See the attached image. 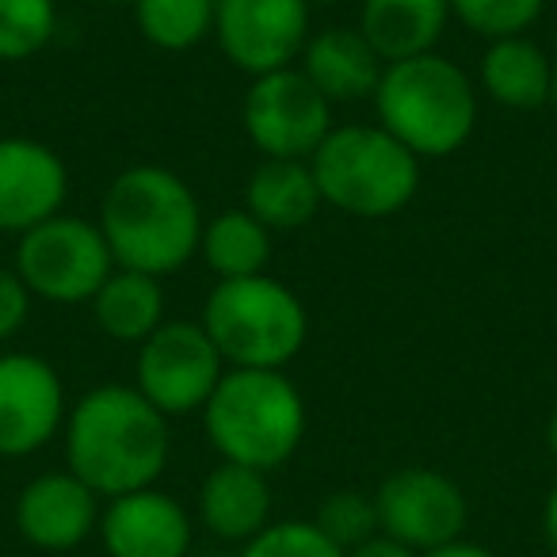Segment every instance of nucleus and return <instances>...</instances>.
<instances>
[{"label":"nucleus","mask_w":557,"mask_h":557,"mask_svg":"<svg viewBox=\"0 0 557 557\" xmlns=\"http://www.w3.org/2000/svg\"><path fill=\"white\" fill-rule=\"evenodd\" d=\"M202 329L218 356L245 371H283L302 351L310 321L298 295L268 275L225 278L210 290Z\"/></svg>","instance_id":"39448f33"},{"label":"nucleus","mask_w":557,"mask_h":557,"mask_svg":"<svg viewBox=\"0 0 557 557\" xmlns=\"http://www.w3.org/2000/svg\"><path fill=\"white\" fill-rule=\"evenodd\" d=\"M65 417L58 371L39 356H0V455L24 458L54 440Z\"/></svg>","instance_id":"f8f14e48"},{"label":"nucleus","mask_w":557,"mask_h":557,"mask_svg":"<svg viewBox=\"0 0 557 557\" xmlns=\"http://www.w3.org/2000/svg\"><path fill=\"white\" fill-rule=\"evenodd\" d=\"M348 557H417V549H409L405 542L389 539V534H374L363 546L348 549Z\"/></svg>","instance_id":"c85d7f7f"},{"label":"nucleus","mask_w":557,"mask_h":557,"mask_svg":"<svg viewBox=\"0 0 557 557\" xmlns=\"http://www.w3.org/2000/svg\"><path fill=\"white\" fill-rule=\"evenodd\" d=\"M210 443L225 462L275 470L298 450L306 435V405L283 371L233 367L202 409Z\"/></svg>","instance_id":"7ed1b4c3"},{"label":"nucleus","mask_w":557,"mask_h":557,"mask_svg":"<svg viewBox=\"0 0 557 557\" xmlns=\"http://www.w3.org/2000/svg\"><path fill=\"white\" fill-rule=\"evenodd\" d=\"M202 557H230V554H202Z\"/></svg>","instance_id":"72a5a7b5"},{"label":"nucleus","mask_w":557,"mask_h":557,"mask_svg":"<svg viewBox=\"0 0 557 557\" xmlns=\"http://www.w3.org/2000/svg\"><path fill=\"white\" fill-rule=\"evenodd\" d=\"M450 20V0H363L359 35L382 62L432 54Z\"/></svg>","instance_id":"a211bd4d"},{"label":"nucleus","mask_w":557,"mask_h":557,"mask_svg":"<svg viewBox=\"0 0 557 557\" xmlns=\"http://www.w3.org/2000/svg\"><path fill=\"white\" fill-rule=\"evenodd\" d=\"M27 306H32V290L24 287V278L0 268V341L20 333V325L27 321Z\"/></svg>","instance_id":"cd10ccee"},{"label":"nucleus","mask_w":557,"mask_h":557,"mask_svg":"<svg viewBox=\"0 0 557 557\" xmlns=\"http://www.w3.org/2000/svg\"><path fill=\"white\" fill-rule=\"evenodd\" d=\"M424 557H493L485 546H473V542H450V546H440V549H428Z\"/></svg>","instance_id":"c756f323"},{"label":"nucleus","mask_w":557,"mask_h":557,"mask_svg":"<svg viewBox=\"0 0 557 557\" xmlns=\"http://www.w3.org/2000/svg\"><path fill=\"white\" fill-rule=\"evenodd\" d=\"M542 527H546L549 546L557 549V485H554V493L546 496V508H542Z\"/></svg>","instance_id":"7c9ffc66"},{"label":"nucleus","mask_w":557,"mask_h":557,"mask_svg":"<svg viewBox=\"0 0 557 557\" xmlns=\"http://www.w3.org/2000/svg\"><path fill=\"white\" fill-rule=\"evenodd\" d=\"M100 534L111 557H187L191 549V519L157 488L115 496L100 516Z\"/></svg>","instance_id":"4468645a"},{"label":"nucleus","mask_w":557,"mask_h":557,"mask_svg":"<svg viewBox=\"0 0 557 557\" xmlns=\"http://www.w3.org/2000/svg\"><path fill=\"white\" fill-rule=\"evenodd\" d=\"M546 440H549V450H554V458H557V409H554V417H549V432H546Z\"/></svg>","instance_id":"2f4dec72"},{"label":"nucleus","mask_w":557,"mask_h":557,"mask_svg":"<svg viewBox=\"0 0 557 557\" xmlns=\"http://www.w3.org/2000/svg\"><path fill=\"white\" fill-rule=\"evenodd\" d=\"M214 32L240 73L290 70L310 42V0H214Z\"/></svg>","instance_id":"9d476101"},{"label":"nucleus","mask_w":557,"mask_h":557,"mask_svg":"<svg viewBox=\"0 0 557 557\" xmlns=\"http://www.w3.org/2000/svg\"><path fill=\"white\" fill-rule=\"evenodd\" d=\"M321 199L351 218H389L420 187V157L382 126H341L310 157Z\"/></svg>","instance_id":"423d86ee"},{"label":"nucleus","mask_w":557,"mask_h":557,"mask_svg":"<svg viewBox=\"0 0 557 557\" xmlns=\"http://www.w3.org/2000/svg\"><path fill=\"white\" fill-rule=\"evenodd\" d=\"M65 455L96 496L153 488L169 462V424L134 386H96L65 420Z\"/></svg>","instance_id":"f257e3e1"},{"label":"nucleus","mask_w":557,"mask_h":557,"mask_svg":"<svg viewBox=\"0 0 557 557\" xmlns=\"http://www.w3.org/2000/svg\"><path fill=\"white\" fill-rule=\"evenodd\" d=\"M245 131L268 161H310L333 134V103L302 70H275L245 96Z\"/></svg>","instance_id":"6e6552de"},{"label":"nucleus","mask_w":557,"mask_h":557,"mask_svg":"<svg viewBox=\"0 0 557 557\" xmlns=\"http://www.w3.org/2000/svg\"><path fill=\"white\" fill-rule=\"evenodd\" d=\"M382 131L417 157H450L478 123V96L455 62L432 54L389 62L374 88Z\"/></svg>","instance_id":"20e7f679"},{"label":"nucleus","mask_w":557,"mask_h":557,"mask_svg":"<svg viewBox=\"0 0 557 557\" xmlns=\"http://www.w3.org/2000/svg\"><path fill=\"white\" fill-rule=\"evenodd\" d=\"M240 557H348L336 542H329L318 531V523H302V519H287V523H271L245 542Z\"/></svg>","instance_id":"bb28decb"},{"label":"nucleus","mask_w":557,"mask_h":557,"mask_svg":"<svg viewBox=\"0 0 557 557\" xmlns=\"http://www.w3.org/2000/svg\"><path fill=\"white\" fill-rule=\"evenodd\" d=\"M542 4L546 0H450V16L496 42L523 35L542 16Z\"/></svg>","instance_id":"a878e982"},{"label":"nucleus","mask_w":557,"mask_h":557,"mask_svg":"<svg viewBox=\"0 0 557 557\" xmlns=\"http://www.w3.org/2000/svg\"><path fill=\"white\" fill-rule=\"evenodd\" d=\"M138 27L161 50H191L214 32V0H134Z\"/></svg>","instance_id":"5701e85b"},{"label":"nucleus","mask_w":557,"mask_h":557,"mask_svg":"<svg viewBox=\"0 0 557 557\" xmlns=\"http://www.w3.org/2000/svg\"><path fill=\"white\" fill-rule=\"evenodd\" d=\"M199 252L218 275V283L263 275L271 260V230L256 222L248 210H230V214H218L210 225H202Z\"/></svg>","instance_id":"4be33fe9"},{"label":"nucleus","mask_w":557,"mask_h":557,"mask_svg":"<svg viewBox=\"0 0 557 557\" xmlns=\"http://www.w3.org/2000/svg\"><path fill=\"white\" fill-rule=\"evenodd\" d=\"M549 100L557 103V62H554V92H549Z\"/></svg>","instance_id":"473e14b6"},{"label":"nucleus","mask_w":557,"mask_h":557,"mask_svg":"<svg viewBox=\"0 0 557 557\" xmlns=\"http://www.w3.org/2000/svg\"><path fill=\"white\" fill-rule=\"evenodd\" d=\"M248 214L268 230H298L313 222L321 199L310 161H263L245 187Z\"/></svg>","instance_id":"aec40b11"},{"label":"nucleus","mask_w":557,"mask_h":557,"mask_svg":"<svg viewBox=\"0 0 557 557\" xmlns=\"http://www.w3.org/2000/svg\"><path fill=\"white\" fill-rule=\"evenodd\" d=\"M382 534L405 542L409 549H440L462 539L466 519V496L447 473L424 470H397L374 493Z\"/></svg>","instance_id":"9b49d317"},{"label":"nucleus","mask_w":557,"mask_h":557,"mask_svg":"<svg viewBox=\"0 0 557 557\" xmlns=\"http://www.w3.org/2000/svg\"><path fill=\"white\" fill-rule=\"evenodd\" d=\"M70 172L50 146L32 138H0V230L27 233L62 214Z\"/></svg>","instance_id":"ddd939ff"},{"label":"nucleus","mask_w":557,"mask_h":557,"mask_svg":"<svg viewBox=\"0 0 557 557\" xmlns=\"http://www.w3.org/2000/svg\"><path fill=\"white\" fill-rule=\"evenodd\" d=\"M313 523H318V531L325 534L329 542H336V546L348 554V549L363 546L367 539H374V531H379V508H374L371 496L344 488V493L325 496V504H321Z\"/></svg>","instance_id":"393cba45"},{"label":"nucleus","mask_w":557,"mask_h":557,"mask_svg":"<svg viewBox=\"0 0 557 557\" xmlns=\"http://www.w3.org/2000/svg\"><path fill=\"white\" fill-rule=\"evenodd\" d=\"M302 73L329 103H351L374 96L382 81V58L359 35V27H325L306 42Z\"/></svg>","instance_id":"dca6fc26"},{"label":"nucleus","mask_w":557,"mask_h":557,"mask_svg":"<svg viewBox=\"0 0 557 557\" xmlns=\"http://www.w3.org/2000/svg\"><path fill=\"white\" fill-rule=\"evenodd\" d=\"M58 27L54 0H0V62L35 58Z\"/></svg>","instance_id":"b1692460"},{"label":"nucleus","mask_w":557,"mask_h":557,"mask_svg":"<svg viewBox=\"0 0 557 557\" xmlns=\"http://www.w3.org/2000/svg\"><path fill=\"white\" fill-rule=\"evenodd\" d=\"M96 493L77 473H42L20 493L16 527L39 549H73L96 531Z\"/></svg>","instance_id":"2eb2a0df"},{"label":"nucleus","mask_w":557,"mask_h":557,"mask_svg":"<svg viewBox=\"0 0 557 557\" xmlns=\"http://www.w3.org/2000/svg\"><path fill=\"white\" fill-rule=\"evenodd\" d=\"M199 516L210 534L225 542H252L271 516V488L263 470L222 462L199 488Z\"/></svg>","instance_id":"f3484780"},{"label":"nucleus","mask_w":557,"mask_h":557,"mask_svg":"<svg viewBox=\"0 0 557 557\" xmlns=\"http://www.w3.org/2000/svg\"><path fill=\"white\" fill-rule=\"evenodd\" d=\"M100 329L119 344H146L164 325V290L161 278L141 271H111L108 283L92 298Z\"/></svg>","instance_id":"412c9836"},{"label":"nucleus","mask_w":557,"mask_h":557,"mask_svg":"<svg viewBox=\"0 0 557 557\" xmlns=\"http://www.w3.org/2000/svg\"><path fill=\"white\" fill-rule=\"evenodd\" d=\"M111 271L115 256L100 225L85 218L54 214L35 230L20 233L16 275L32 295L47 302H92Z\"/></svg>","instance_id":"0eeeda50"},{"label":"nucleus","mask_w":557,"mask_h":557,"mask_svg":"<svg viewBox=\"0 0 557 557\" xmlns=\"http://www.w3.org/2000/svg\"><path fill=\"white\" fill-rule=\"evenodd\" d=\"M481 88L504 108H542L554 92V62L527 35L496 39L481 58Z\"/></svg>","instance_id":"6ab92c4d"},{"label":"nucleus","mask_w":557,"mask_h":557,"mask_svg":"<svg viewBox=\"0 0 557 557\" xmlns=\"http://www.w3.org/2000/svg\"><path fill=\"white\" fill-rule=\"evenodd\" d=\"M100 233L119 268L161 278L199 252L202 214L191 187L176 172L138 164L111 180Z\"/></svg>","instance_id":"f03ea898"},{"label":"nucleus","mask_w":557,"mask_h":557,"mask_svg":"<svg viewBox=\"0 0 557 557\" xmlns=\"http://www.w3.org/2000/svg\"><path fill=\"white\" fill-rule=\"evenodd\" d=\"M222 363L214 341L202 325L169 321L138 351V394L164 417L207 409L210 394L222 382Z\"/></svg>","instance_id":"1a4fd4ad"}]
</instances>
